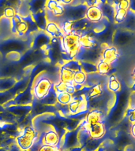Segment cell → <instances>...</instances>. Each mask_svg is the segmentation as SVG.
Segmentation results:
<instances>
[{
    "label": "cell",
    "instance_id": "6da1fadb",
    "mask_svg": "<svg viewBox=\"0 0 135 151\" xmlns=\"http://www.w3.org/2000/svg\"><path fill=\"white\" fill-rule=\"evenodd\" d=\"M80 35L78 33L72 32L66 34L62 39V48L65 53L68 54L71 59L75 58L81 49L80 43H79Z\"/></svg>",
    "mask_w": 135,
    "mask_h": 151
},
{
    "label": "cell",
    "instance_id": "7a4b0ae2",
    "mask_svg": "<svg viewBox=\"0 0 135 151\" xmlns=\"http://www.w3.org/2000/svg\"><path fill=\"white\" fill-rule=\"evenodd\" d=\"M36 140V132L31 127H25L23 132L16 139L17 144L21 150H29L34 145Z\"/></svg>",
    "mask_w": 135,
    "mask_h": 151
},
{
    "label": "cell",
    "instance_id": "3957f363",
    "mask_svg": "<svg viewBox=\"0 0 135 151\" xmlns=\"http://www.w3.org/2000/svg\"><path fill=\"white\" fill-rule=\"evenodd\" d=\"M103 50L101 47L92 48V49H85L81 47L80 50L76 55L77 60L79 61H89L92 63H98L100 60Z\"/></svg>",
    "mask_w": 135,
    "mask_h": 151
},
{
    "label": "cell",
    "instance_id": "277c9868",
    "mask_svg": "<svg viewBox=\"0 0 135 151\" xmlns=\"http://www.w3.org/2000/svg\"><path fill=\"white\" fill-rule=\"evenodd\" d=\"M44 75V73L37 77L33 86V94L36 99H41L44 98L52 88V82Z\"/></svg>",
    "mask_w": 135,
    "mask_h": 151
},
{
    "label": "cell",
    "instance_id": "5b68a950",
    "mask_svg": "<svg viewBox=\"0 0 135 151\" xmlns=\"http://www.w3.org/2000/svg\"><path fill=\"white\" fill-rule=\"evenodd\" d=\"M64 14L67 21H75L85 17L87 10V4H80L77 6H66Z\"/></svg>",
    "mask_w": 135,
    "mask_h": 151
},
{
    "label": "cell",
    "instance_id": "8992f818",
    "mask_svg": "<svg viewBox=\"0 0 135 151\" xmlns=\"http://www.w3.org/2000/svg\"><path fill=\"white\" fill-rule=\"evenodd\" d=\"M80 126L87 130L91 139H100L105 134V125L104 121H100L93 124H89L85 120H83L80 124Z\"/></svg>",
    "mask_w": 135,
    "mask_h": 151
},
{
    "label": "cell",
    "instance_id": "52a82bcc",
    "mask_svg": "<svg viewBox=\"0 0 135 151\" xmlns=\"http://www.w3.org/2000/svg\"><path fill=\"white\" fill-rule=\"evenodd\" d=\"M78 132L79 127L73 131H69L64 135L63 139V146L65 149H70L80 146L78 141Z\"/></svg>",
    "mask_w": 135,
    "mask_h": 151
},
{
    "label": "cell",
    "instance_id": "ba28073f",
    "mask_svg": "<svg viewBox=\"0 0 135 151\" xmlns=\"http://www.w3.org/2000/svg\"><path fill=\"white\" fill-rule=\"evenodd\" d=\"M131 39H132V33L130 31L117 30L114 32L112 42L115 45L123 46L127 44Z\"/></svg>",
    "mask_w": 135,
    "mask_h": 151
},
{
    "label": "cell",
    "instance_id": "9c48e42d",
    "mask_svg": "<svg viewBox=\"0 0 135 151\" xmlns=\"http://www.w3.org/2000/svg\"><path fill=\"white\" fill-rule=\"evenodd\" d=\"M89 32V31H88ZM86 32L82 33L79 38V43L81 47L85 49H92V48H98L99 47V42L92 36L91 34Z\"/></svg>",
    "mask_w": 135,
    "mask_h": 151
},
{
    "label": "cell",
    "instance_id": "30bf717a",
    "mask_svg": "<svg viewBox=\"0 0 135 151\" xmlns=\"http://www.w3.org/2000/svg\"><path fill=\"white\" fill-rule=\"evenodd\" d=\"M85 17L92 23H98L104 19L103 12L101 8L97 6H88Z\"/></svg>",
    "mask_w": 135,
    "mask_h": 151
},
{
    "label": "cell",
    "instance_id": "8fae6325",
    "mask_svg": "<svg viewBox=\"0 0 135 151\" xmlns=\"http://www.w3.org/2000/svg\"><path fill=\"white\" fill-rule=\"evenodd\" d=\"M31 87L29 86L27 87V89L24 90L23 91L20 92L18 95L14 99V101H9V104H14V105H22L26 106L28 104H30L33 100V94L30 90Z\"/></svg>",
    "mask_w": 135,
    "mask_h": 151
},
{
    "label": "cell",
    "instance_id": "7c38bea8",
    "mask_svg": "<svg viewBox=\"0 0 135 151\" xmlns=\"http://www.w3.org/2000/svg\"><path fill=\"white\" fill-rule=\"evenodd\" d=\"M93 34H94V37L96 40H99L103 43L107 44V42L110 41V40L112 42L114 31L112 28H111V23H109L101 32L97 33H93Z\"/></svg>",
    "mask_w": 135,
    "mask_h": 151
},
{
    "label": "cell",
    "instance_id": "4fadbf2b",
    "mask_svg": "<svg viewBox=\"0 0 135 151\" xmlns=\"http://www.w3.org/2000/svg\"><path fill=\"white\" fill-rule=\"evenodd\" d=\"M119 57L118 49L115 47H107L103 50L101 54V59L109 64L117 60Z\"/></svg>",
    "mask_w": 135,
    "mask_h": 151
},
{
    "label": "cell",
    "instance_id": "5bb4252c",
    "mask_svg": "<svg viewBox=\"0 0 135 151\" xmlns=\"http://www.w3.org/2000/svg\"><path fill=\"white\" fill-rule=\"evenodd\" d=\"M103 119H104V113L100 109H94L88 112L85 120L89 124H93L100 121H104Z\"/></svg>",
    "mask_w": 135,
    "mask_h": 151
},
{
    "label": "cell",
    "instance_id": "9a60e30c",
    "mask_svg": "<svg viewBox=\"0 0 135 151\" xmlns=\"http://www.w3.org/2000/svg\"><path fill=\"white\" fill-rule=\"evenodd\" d=\"M59 133L54 130H49L45 132L43 138V144L48 146H56L59 142Z\"/></svg>",
    "mask_w": 135,
    "mask_h": 151
},
{
    "label": "cell",
    "instance_id": "2e32d148",
    "mask_svg": "<svg viewBox=\"0 0 135 151\" xmlns=\"http://www.w3.org/2000/svg\"><path fill=\"white\" fill-rule=\"evenodd\" d=\"M5 52L9 53L11 51H21L22 50H24L25 47H24L23 43L20 41H16V40H11V41H8V42H5L4 44L1 47Z\"/></svg>",
    "mask_w": 135,
    "mask_h": 151
},
{
    "label": "cell",
    "instance_id": "e0dca14e",
    "mask_svg": "<svg viewBox=\"0 0 135 151\" xmlns=\"http://www.w3.org/2000/svg\"><path fill=\"white\" fill-rule=\"evenodd\" d=\"M33 18L40 29H41V30H45L46 29L47 21V15H46L44 9H43V10L38 12V13H36V14H33Z\"/></svg>",
    "mask_w": 135,
    "mask_h": 151
},
{
    "label": "cell",
    "instance_id": "ac0fdd59",
    "mask_svg": "<svg viewBox=\"0 0 135 151\" xmlns=\"http://www.w3.org/2000/svg\"><path fill=\"white\" fill-rule=\"evenodd\" d=\"M100 8H101L102 12H103V15H104V18L107 19L110 23H112L113 21L115 22V8H114L113 6H111V5L106 2V3H104L102 5Z\"/></svg>",
    "mask_w": 135,
    "mask_h": 151
},
{
    "label": "cell",
    "instance_id": "d6986e66",
    "mask_svg": "<svg viewBox=\"0 0 135 151\" xmlns=\"http://www.w3.org/2000/svg\"><path fill=\"white\" fill-rule=\"evenodd\" d=\"M7 110L10 112L12 114H15L17 116H24L29 113L32 110V106H22V105H17V106H9Z\"/></svg>",
    "mask_w": 135,
    "mask_h": 151
},
{
    "label": "cell",
    "instance_id": "ffe728a7",
    "mask_svg": "<svg viewBox=\"0 0 135 151\" xmlns=\"http://www.w3.org/2000/svg\"><path fill=\"white\" fill-rule=\"evenodd\" d=\"M40 102L44 105L47 106H51V105H54L57 102V92L54 90V88L52 87L46 95L44 98L41 99Z\"/></svg>",
    "mask_w": 135,
    "mask_h": 151
},
{
    "label": "cell",
    "instance_id": "44dd1931",
    "mask_svg": "<svg viewBox=\"0 0 135 151\" xmlns=\"http://www.w3.org/2000/svg\"><path fill=\"white\" fill-rule=\"evenodd\" d=\"M47 0H31L28 2L30 13L36 14L44 9V6L46 5Z\"/></svg>",
    "mask_w": 135,
    "mask_h": 151
},
{
    "label": "cell",
    "instance_id": "7402d4cb",
    "mask_svg": "<svg viewBox=\"0 0 135 151\" xmlns=\"http://www.w3.org/2000/svg\"><path fill=\"white\" fill-rule=\"evenodd\" d=\"M16 83L15 79L12 77L0 78V91H6L10 90Z\"/></svg>",
    "mask_w": 135,
    "mask_h": 151
},
{
    "label": "cell",
    "instance_id": "603a6c76",
    "mask_svg": "<svg viewBox=\"0 0 135 151\" xmlns=\"http://www.w3.org/2000/svg\"><path fill=\"white\" fill-rule=\"evenodd\" d=\"M51 42V38L44 33H40L35 38L34 40V48L38 49L40 47H44L45 45L48 44Z\"/></svg>",
    "mask_w": 135,
    "mask_h": 151
},
{
    "label": "cell",
    "instance_id": "cb8c5ba5",
    "mask_svg": "<svg viewBox=\"0 0 135 151\" xmlns=\"http://www.w3.org/2000/svg\"><path fill=\"white\" fill-rule=\"evenodd\" d=\"M103 94V87L100 83H96V84L92 85L90 87V90L89 93H88L86 99L89 100L91 99L96 98V97L101 96Z\"/></svg>",
    "mask_w": 135,
    "mask_h": 151
},
{
    "label": "cell",
    "instance_id": "d4e9b609",
    "mask_svg": "<svg viewBox=\"0 0 135 151\" xmlns=\"http://www.w3.org/2000/svg\"><path fill=\"white\" fill-rule=\"evenodd\" d=\"M73 71L66 68L65 66H62L61 68V81L64 83H73V76H74Z\"/></svg>",
    "mask_w": 135,
    "mask_h": 151
},
{
    "label": "cell",
    "instance_id": "484cf974",
    "mask_svg": "<svg viewBox=\"0 0 135 151\" xmlns=\"http://www.w3.org/2000/svg\"><path fill=\"white\" fill-rule=\"evenodd\" d=\"M108 89L114 93H118L121 91V83L115 75H111L109 77Z\"/></svg>",
    "mask_w": 135,
    "mask_h": 151
},
{
    "label": "cell",
    "instance_id": "4316f807",
    "mask_svg": "<svg viewBox=\"0 0 135 151\" xmlns=\"http://www.w3.org/2000/svg\"><path fill=\"white\" fill-rule=\"evenodd\" d=\"M45 30H47V32L49 33L51 35H52V36H54V38L59 37L60 35H62L61 28H59V25L54 23V22L47 23Z\"/></svg>",
    "mask_w": 135,
    "mask_h": 151
},
{
    "label": "cell",
    "instance_id": "83f0119b",
    "mask_svg": "<svg viewBox=\"0 0 135 151\" xmlns=\"http://www.w3.org/2000/svg\"><path fill=\"white\" fill-rule=\"evenodd\" d=\"M97 73H99L101 75H107L110 73L111 71V64L107 63L104 60L100 59L98 63L97 64Z\"/></svg>",
    "mask_w": 135,
    "mask_h": 151
},
{
    "label": "cell",
    "instance_id": "f1b7e54d",
    "mask_svg": "<svg viewBox=\"0 0 135 151\" xmlns=\"http://www.w3.org/2000/svg\"><path fill=\"white\" fill-rule=\"evenodd\" d=\"M123 22L125 23L126 28L129 30H133L135 28V12L129 9L127 11L125 21Z\"/></svg>",
    "mask_w": 135,
    "mask_h": 151
},
{
    "label": "cell",
    "instance_id": "f546056e",
    "mask_svg": "<svg viewBox=\"0 0 135 151\" xmlns=\"http://www.w3.org/2000/svg\"><path fill=\"white\" fill-rule=\"evenodd\" d=\"M81 69L86 74H92L97 73V64L89 62V61H80Z\"/></svg>",
    "mask_w": 135,
    "mask_h": 151
},
{
    "label": "cell",
    "instance_id": "4dcf8cb0",
    "mask_svg": "<svg viewBox=\"0 0 135 151\" xmlns=\"http://www.w3.org/2000/svg\"><path fill=\"white\" fill-rule=\"evenodd\" d=\"M73 100V95L67 92L57 93V101L62 105H69Z\"/></svg>",
    "mask_w": 135,
    "mask_h": 151
},
{
    "label": "cell",
    "instance_id": "1f68e13d",
    "mask_svg": "<svg viewBox=\"0 0 135 151\" xmlns=\"http://www.w3.org/2000/svg\"><path fill=\"white\" fill-rule=\"evenodd\" d=\"M87 80V75L85 72L82 70L77 71L74 73L73 76V83L75 84H81L84 85L86 83Z\"/></svg>",
    "mask_w": 135,
    "mask_h": 151
},
{
    "label": "cell",
    "instance_id": "d6a6232c",
    "mask_svg": "<svg viewBox=\"0 0 135 151\" xmlns=\"http://www.w3.org/2000/svg\"><path fill=\"white\" fill-rule=\"evenodd\" d=\"M17 71L15 65H7L0 69V77H10Z\"/></svg>",
    "mask_w": 135,
    "mask_h": 151
},
{
    "label": "cell",
    "instance_id": "836d02e7",
    "mask_svg": "<svg viewBox=\"0 0 135 151\" xmlns=\"http://www.w3.org/2000/svg\"><path fill=\"white\" fill-rule=\"evenodd\" d=\"M115 22L118 24L123 23V21H125L128 10L123 9H115Z\"/></svg>",
    "mask_w": 135,
    "mask_h": 151
},
{
    "label": "cell",
    "instance_id": "e575fe53",
    "mask_svg": "<svg viewBox=\"0 0 135 151\" xmlns=\"http://www.w3.org/2000/svg\"><path fill=\"white\" fill-rule=\"evenodd\" d=\"M63 66H65L66 68H69V69H70V70L73 71V72L82 70L80 61H78V60H70L68 62L64 64Z\"/></svg>",
    "mask_w": 135,
    "mask_h": 151
},
{
    "label": "cell",
    "instance_id": "d590c367",
    "mask_svg": "<svg viewBox=\"0 0 135 151\" xmlns=\"http://www.w3.org/2000/svg\"><path fill=\"white\" fill-rule=\"evenodd\" d=\"M15 96V94H14L10 91H0V105L4 104L7 101H11V99Z\"/></svg>",
    "mask_w": 135,
    "mask_h": 151
},
{
    "label": "cell",
    "instance_id": "8d00e7d4",
    "mask_svg": "<svg viewBox=\"0 0 135 151\" xmlns=\"http://www.w3.org/2000/svg\"><path fill=\"white\" fill-rule=\"evenodd\" d=\"M16 14V10L13 6H7L5 7L4 10H3V15H4L5 17L8 19H12Z\"/></svg>",
    "mask_w": 135,
    "mask_h": 151
},
{
    "label": "cell",
    "instance_id": "74e56055",
    "mask_svg": "<svg viewBox=\"0 0 135 151\" xmlns=\"http://www.w3.org/2000/svg\"><path fill=\"white\" fill-rule=\"evenodd\" d=\"M126 115L131 123H135V106L127 109L126 112Z\"/></svg>",
    "mask_w": 135,
    "mask_h": 151
},
{
    "label": "cell",
    "instance_id": "f35d334b",
    "mask_svg": "<svg viewBox=\"0 0 135 151\" xmlns=\"http://www.w3.org/2000/svg\"><path fill=\"white\" fill-rule=\"evenodd\" d=\"M59 4V2L58 0H47L46 6H47V9H48L50 12H52L55 8H56L57 6Z\"/></svg>",
    "mask_w": 135,
    "mask_h": 151
},
{
    "label": "cell",
    "instance_id": "ab89813d",
    "mask_svg": "<svg viewBox=\"0 0 135 151\" xmlns=\"http://www.w3.org/2000/svg\"><path fill=\"white\" fill-rule=\"evenodd\" d=\"M7 58L11 60V61H18L21 58V54L19 53V51H11L7 53Z\"/></svg>",
    "mask_w": 135,
    "mask_h": 151
},
{
    "label": "cell",
    "instance_id": "60d3db41",
    "mask_svg": "<svg viewBox=\"0 0 135 151\" xmlns=\"http://www.w3.org/2000/svg\"><path fill=\"white\" fill-rule=\"evenodd\" d=\"M38 151H61L58 146H48V145H44L40 146Z\"/></svg>",
    "mask_w": 135,
    "mask_h": 151
},
{
    "label": "cell",
    "instance_id": "b9f144b4",
    "mask_svg": "<svg viewBox=\"0 0 135 151\" xmlns=\"http://www.w3.org/2000/svg\"><path fill=\"white\" fill-rule=\"evenodd\" d=\"M59 2H61L62 4L66 5V6H68V5H70L72 2H73V0H58Z\"/></svg>",
    "mask_w": 135,
    "mask_h": 151
},
{
    "label": "cell",
    "instance_id": "7bdbcfd3",
    "mask_svg": "<svg viewBox=\"0 0 135 151\" xmlns=\"http://www.w3.org/2000/svg\"><path fill=\"white\" fill-rule=\"evenodd\" d=\"M130 9L135 12V0H130Z\"/></svg>",
    "mask_w": 135,
    "mask_h": 151
},
{
    "label": "cell",
    "instance_id": "ee69618b",
    "mask_svg": "<svg viewBox=\"0 0 135 151\" xmlns=\"http://www.w3.org/2000/svg\"><path fill=\"white\" fill-rule=\"evenodd\" d=\"M130 132H131V134L133 135V137L135 138V123H133L132 127H131V129H130Z\"/></svg>",
    "mask_w": 135,
    "mask_h": 151
},
{
    "label": "cell",
    "instance_id": "f6af8a7d",
    "mask_svg": "<svg viewBox=\"0 0 135 151\" xmlns=\"http://www.w3.org/2000/svg\"><path fill=\"white\" fill-rule=\"evenodd\" d=\"M107 3H108V4L111 5V6H114V4L115 3V2L117 0H106Z\"/></svg>",
    "mask_w": 135,
    "mask_h": 151
},
{
    "label": "cell",
    "instance_id": "bcb514c9",
    "mask_svg": "<svg viewBox=\"0 0 135 151\" xmlns=\"http://www.w3.org/2000/svg\"><path fill=\"white\" fill-rule=\"evenodd\" d=\"M131 90H132L133 92H134V93H135V80H134V83L132 84V87H131Z\"/></svg>",
    "mask_w": 135,
    "mask_h": 151
},
{
    "label": "cell",
    "instance_id": "7dc6e473",
    "mask_svg": "<svg viewBox=\"0 0 135 151\" xmlns=\"http://www.w3.org/2000/svg\"><path fill=\"white\" fill-rule=\"evenodd\" d=\"M132 77L134 78L135 80V68H134V71H133V73H132Z\"/></svg>",
    "mask_w": 135,
    "mask_h": 151
},
{
    "label": "cell",
    "instance_id": "c3c4849f",
    "mask_svg": "<svg viewBox=\"0 0 135 151\" xmlns=\"http://www.w3.org/2000/svg\"><path fill=\"white\" fill-rule=\"evenodd\" d=\"M0 151H7V150H3V149H1V150H0Z\"/></svg>",
    "mask_w": 135,
    "mask_h": 151
},
{
    "label": "cell",
    "instance_id": "681fc988",
    "mask_svg": "<svg viewBox=\"0 0 135 151\" xmlns=\"http://www.w3.org/2000/svg\"><path fill=\"white\" fill-rule=\"evenodd\" d=\"M23 1H26V2H29V1H31V0H23Z\"/></svg>",
    "mask_w": 135,
    "mask_h": 151
},
{
    "label": "cell",
    "instance_id": "f907efd6",
    "mask_svg": "<svg viewBox=\"0 0 135 151\" xmlns=\"http://www.w3.org/2000/svg\"><path fill=\"white\" fill-rule=\"evenodd\" d=\"M116 151H123V150H116Z\"/></svg>",
    "mask_w": 135,
    "mask_h": 151
},
{
    "label": "cell",
    "instance_id": "816d5d0a",
    "mask_svg": "<svg viewBox=\"0 0 135 151\" xmlns=\"http://www.w3.org/2000/svg\"><path fill=\"white\" fill-rule=\"evenodd\" d=\"M86 1H87V2H88V1H89V0H86Z\"/></svg>",
    "mask_w": 135,
    "mask_h": 151
}]
</instances>
